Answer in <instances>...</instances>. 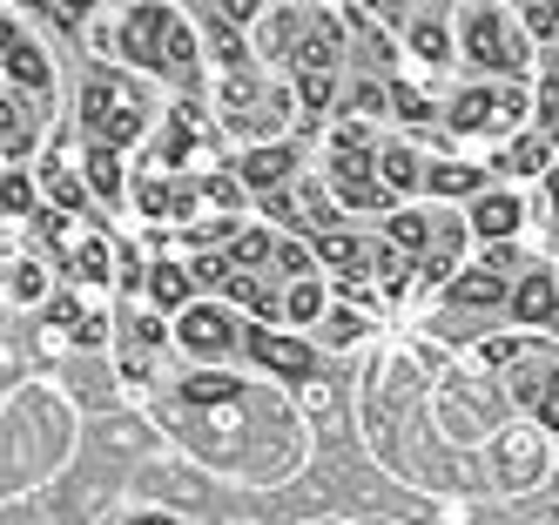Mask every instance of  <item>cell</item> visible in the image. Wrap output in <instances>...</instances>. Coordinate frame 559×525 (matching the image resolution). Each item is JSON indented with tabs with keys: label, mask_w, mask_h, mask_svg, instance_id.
Masks as SVG:
<instances>
[{
	"label": "cell",
	"mask_w": 559,
	"mask_h": 525,
	"mask_svg": "<svg viewBox=\"0 0 559 525\" xmlns=\"http://www.w3.org/2000/svg\"><path fill=\"white\" fill-rule=\"evenodd\" d=\"M297 169V155L284 148V142H276V148H257V155H243V182L250 189H270V182H284Z\"/></svg>",
	"instance_id": "11"
},
{
	"label": "cell",
	"mask_w": 559,
	"mask_h": 525,
	"mask_svg": "<svg viewBox=\"0 0 559 525\" xmlns=\"http://www.w3.org/2000/svg\"><path fill=\"white\" fill-rule=\"evenodd\" d=\"M182 344L195 357H229L236 350V323L216 303H195V310H182Z\"/></svg>",
	"instance_id": "5"
},
{
	"label": "cell",
	"mask_w": 559,
	"mask_h": 525,
	"mask_svg": "<svg viewBox=\"0 0 559 525\" xmlns=\"http://www.w3.org/2000/svg\"><path fill=\"white\" fill-rule=\"evenodd\" d=\"M539 115H546V135L559 142V81H546V88H539Z\"/></svg>",
	"instance_id": "32"
},
{
	"label": "cell",
	"mask_w": 559,
	"mask_h": 525,
	"mask_svg": "<svg viewBox=\"0 0 559 525\" xmlns=\"http://www.w3.org/2000/svg\"><path fill=\"white\" fill-rule=\"evenodd\" d=\"M304 102H310V115H324V102H331V74H304Z\"/></svg>",
	"instance_id": "31"
},
{
	"label": "cell",
	"mask_w": 559,
	"mask_h": 525,
	"mask_svg": "<svg viewBox=\"0 0 559 525\" xmlns=\"http://www.w3.org/2000/svg\"><path fill=\"white\" fill-rule=\"evenodd\" d=\"M317 256H324V263H337V270H365V263H384L378 250H365V242H357V236H324V242H317Z\"/></svg>",
	"instance_id": "17"
},
{
	"label": "cell",
	"mask_w": 559,
	"mask_h": 525,
	"mask_svg": "<svg viewBox=\"0 0 559 525\" xmlns=\"http://www.w3.org/2000/svg\"><path fill=\"white\" fill-rule=\"evenodd\" d=\"M88 176H95V189H102V195L122 182V169H115V148H95V155H88Z\"/></svg>",
	"instance_id": "26"
},
{
	"label": "cell",
	"mask_w": 559,
	"mask_h": 525,
	"mask_svg": "<svg viewBox=\"0 0 559 525\" xmlns=\"http://www.w3.org/2000/svg\"><path fill=\"white\" fill-rule=\"evenodd\" d=\"M499 297H506L499 270H486V276H459V283H452V303H499Z\"/></svg>",
	"instance_id": "18"
},
{
	"label": "cell",
	"mask_w": 559,
	"mask_h": 525,
	"mask_svg": "<svg viewBox=\"0 0 559 525\" xmlns=\"http://www.w3.org/2000/svg\"><path fill=\"white\" fill-rule=\"evenodd\" d=\"M506 169H519V176H533V169H546V142L533 135V142H512V155H506Z\"/></svg>",
	"instance_id": "23"
},
{
	"label": "cell",
	"mask_w": 559,
	"mask_h": 525,
	"mask_svg": "<svg viewBox=\"0 0 559 525\" xmlns=\"http://www.w3.org/2000/svg\"><path fill=\"white\" fill-rule=\"evenodd\" d=\"M431 189H438V195H472L478 176H472V169H431Z\"/></svg>",
	"instance_id": "24"
},
{
	"label": "cell",
	"mask_w": 559,
	"mask_h": 525,
	"mask_svg": "<svg viewBox=\"0 0 559 525\" xmlns=\"http://www.w3.org/2000/svg\"><path fill=\"white\" fill-rule=\"evenodd\" d=\"M223 290H229V297H236V303H250V310H263V317H270V310H276V303H270V290H263V283H257V276H250V270H236V276H229V283H223Z\"/></svg>",
	"instance_id": "20"
},
{
	"label": "cell",
	"mask_w": 559,
	"mask_h": 525,
	"mask_svg": "<svg viewBox=\"0 0 559 525\" xmlns=\"http://www.w3.org/2000/svg\"><path fill=\"white\" fill-rule=\"evenodd\" d=\"M276 263H284V270H290V276H304V270H310V256H304V250H297V242H284V250H276Z\"/></svg>",
	"instance_id": "36"
},
{
	"label": "cell",
	"mask_w": 559,
	"mask_h": 525,
	"mask_svg": "<svg viewBox=\"0 0 559 525\" xmlns=\"http://www.w3.org/2000/svg\"><path fill=\"white\" fill-rule=\"evenodd\" d=\"M129 525H176V518H163V512H142V518H129Z\"/></svg>",
	"instance_id": "37"
},
{
	"label": "cell",
	"mask_w": 559,
	"mask_h": 525,
	"mask_svg": "<svg viewBox=\"0 0 559 525\" xmlns=\"http://www.w3.org/2000/svg\"><path fill=\"white\" fill-rule=\"evenodd\" d=\"M276 210H284L290 223H304V229H317V223H331V216H337L331 202H324V189H317V182H304L297 195H284V202H276Z\"/></svg>",
	"instance_id": "16"
},
{
	"label": "cell",
	"mask_w": 559,
	"mask_h": 525,
	"mask_svg": "<svg viewBox=\"0 0 559 525\" xmlns=\"http://www.w3.org/2000/svg\"><path fill=\"white\" fill-rule=\"evenodd\" d=\"M297 61H304V74H331V61H337V27H331V14L310 21V34L297 40Z\"/></svg>",
	"instance_id": "10"
},
{
	"label": "cell",
	"mask_w": 559,
	"mask_h": 525,
	"mask_svg": "<svg viewBox=\"0 0 559 525\" xmlns=\"http://www.w3.org/2000/svg\"><path fill=\"white\" fill-rule=\"evenodd\" d=\"M8 216H27V176L21 169L8 176Z\"/></svg>",
	"instance_id": "34"
},
{
	"label": "cell",
	"mask_w": 559,
	"mask_h": 525,
	"mask_svg": "<svg viewBox=\"0 0 559 525\" xmlns=\"http://www.w3.org/2000/svg\"><path fill=\"white\" fill-rule=\"evenodd\" d=\"M465 55H472L478 68H506V74L526 68V48L506 34V14H492V8H472V14H465Z\"/></svg>",
	"instance_id": "4"
},
{
	"label": "cell",
	"mask_w": 559,
	"mask_h": 525,
	"mask_svg": "<svg viewBox=\"0 0 559 525\" xmlns=\"http://www.w3.org/2000/svg\"><path fill=\"white\" fill-rule=\"evenodd\" d=\"M519 397L539 411L546 431H559V363H526V371H519Z\"/></svg>",
	"instance_id": "9"
},
{
	"label": "cell",
	"mask_w": 559,
	"mask_h": 525,
	"mask_svg": "<svg viewBox=\"0 0 559 525\" xmlns=\"http://www.w3.org/2000/svg\"><path fill=\"white\" fill-rule=\"evenodd\" d=\"M526 115V88H465L452 102V129L459 135H499Z\"/></svg>",
	"instance_id": "3"
},
{
	"label": "cell",
	"mask_w": 559,
	"mask_h": 525,
	"mask_svg": "<svg viewBox=\"0 0 559 525\" xmlns=\"http://www.w3.org/2000/svg\"><path fill=\"white\" fill-rule=\"evenodd\" d=\"M391 108L405 115V121H431V102H425L418 88H391Z\"/></svg>",
	"instance_id": "27"
},
{
	"label": "cell",
	"mask_w": 559,
	"mask_h": 525,
	"mask_svg": "<svg viewBox=\"0 0 559 525\" xmlns=\"http://www.w3.org/2000/svg\"><path fill=\"white\" fill-rule=\"evenodd\" d=\"M391 242H405V250H425V216H391Z\"/></svg>",
	"instance_id": "25"
},
{
	"label": "cell",
	"mask_w": 559,
	"mask_h": 525,
	"mask_svg": "<svg viewBox=\"0 0 559 525\" xmlns=\"http://www.w3.org/2000/svg\"><path fill=\"white\" fill-rule=\"evenodd\" d=\"M263 256H276V236H270V229L236 236V242H229V263H236V270H243V263H263Z\"/></svg>",
	"instance_id": "19"
},
{
	"label": "cell",
	"mask_w": 559,
	"mask_h": 525,
	"mask_svg": "<svg viewBox=\"0 0 559 525\" xmlns=\"http://www.w3.org/2000/svg\"><path fill=\"white\" fill-rule=\"evenodd\" d=\"M384 102H391V95L378 88V81H357V88H350V108H357V115H384Z\"/></svg>",
	"instance_id": "28"
},
{
	"label": "cell",
	"mask_w": 559,
	"mask_h": 525,
	"mask_svg": "<svg viewBox=\"0 0 559 525\" xmlns=\"http://www.w3.org/2000/svg\"><path fill=\"white\" fill-rule=\"evenodd\" d=\"M472 229L478 236H512L519 229V202L512 195H478L472 202Z\"/></svg>",
	"instance_id": "12"
},
{
	"label": "cell",
	"mask_w": 559,
	"mask_h": 525,
	"mask_svg": "<svg viewBox=\"0 0 559 525\" xmlns=\"http://www.w3.org/2000/svg\"><path fill=\"white\" fill-rule=\"evenodd\" d=\"M250 357L270 363L276 378H310V350L297 337H276V331H250Z\"/></svg>",
	"instance_id": "7"
},
{
	"label": "cell",
	"mask_w": 559,
	"mask_h": 525,
	"mask_svg": "<svg viewBox=\"0 0 559 525\" xmlns=\"http://www.w3.org/2000/svg\"><path fill=\"white\" fill-rule=\"evenodd\" d=\"M48 182H55V195H61V210H82V189H74V176L48 169Z\"/></svg>",
	"instance_id": "33"
},
{
	"label": "cell",
	"mask_w": 559,
	"mask_h": 525,
	"mask_svg": "<svg viewBox=\"0 0 559 525\" xmlns=\"http://www.w3.org/2000/svg\"><path fill=\"white\" fill-rule=\"evenodd\" d=\"M8 290H14V297H34V290H41V276H34V263H27V256H14V270H8Z\"/></svg>",
	"instance_id": "29"
},
{
	"label": "cell",
	"mask_w": 559,
	"mask_h": 525,
	"mask_svg": "<svg viewBox=\"0 0 559 525\" xmlns=\"http://www.w3.org/2000/svg\"><path fill=\"white\" fill-rule=\"evenodd\" d=\"M378 176L384 189H425V169H418V155L397 142V148H378Z\"/></svg>",
	"instance_id": "14"
},
{
	"label": "cell",
	"mask_w": 559,
	"mask_h": 525,
	"mask_svg": "<svg viewBox=\"0 0 559 525\" xmlns=\"http://www.w3.org/2000/svg\"><path fill=\"white\" fill-rule=\"evenodd\" d=\"M317 310H324V297H317V283H297V290H290V317H317Z\"/></svg>",
	"instance_id": "30"
},
{
	"label": "cell",
	"mask_w": 559,
	"mask_h": 525,
	"mask_svg": "<svg viewBox=\"0 0 559 525\" xmlns=\"http://www.w3.org/2000/svg\"><path fill=\"white\" fill-rule=\"evenodd\" d=\"M48 108L41 88H27V81H8V155H27L34 148V115Z\"/></svg>",
	"instance_id": "6"
},
{
	"label": "cell",
	"mask_w": 559,
	"mask_h": 525,
	"mask_svg": "<svg viewBox=\"0 0 559 525\" xmlns=\"http://www.w3.org/2000/svg\"><path fill=\"white\" fill-rule=\"evenodd\" d=\"M82 129H88L95 148L135 142V135H142V95H135V81L95 68V74H88V95H82Z\"/></svg>",
	"instance_id": "1"
},
{
	"label": "cell",
	"mask_w": 559,
	"mask_h": 525,
	"mask_svg": "<svg viewBox=\"0 0 559 525\" xmlns=\"http://www.w3.org/2000/svg\"><path fill=\"white\" fill-rule=\"evenodd\" d=\"M74 270H82L88 283H108L115 263H108V242H82V256H74Z\"/></svg>",
	"instance_id": "21"
},
{
	"label": "cell",
	"mask_w": 559,
	"mask_h": 525,
	"mask_svg": "<svg viewBox=\"0 0 559 525\" xmlns=\"http://www.w3.org/2000/svg\"><path fill=\"white\" fill-rule=\"evenodd\" d=\"M203 202V182H182V176H163V182H142V216H189Z\"/></svg>",
	"instance_id": "8"
},
{
	"label": "cell",
	"mask_w": 559,
	"mask_h": 525,
	"mask_svg": "<svg viewBox=\"0 0 559 525\" xmlns=\"http://www.w3.org/2000/svg\"><path fill=\"white\" fill-rule=\"evenodd\" d=\"M229 391H236V378H223V371L189 378V384H182V397H189V404H210V397H229Z\"/></svg>",
	"instance_id": "22"
},
{
	"label": "cell",
	"mask_w": 559,
	"mask_h": 525,
	"mask_svg": "<svg viewBox=\"0 0 559 525\" xmlns=\"http://www.w3.org/2000/svg\"><path fill=\"white\" fill-rule=\"evenodd\" d=\"M552 303H559L552 276H526V283H519V290H512V310L526 317V323H546V317H552Z\"/></svg>",
	"instance_id": "15"
},
{
	"label": "cell",
	"mask_w": 559,
	"mask_h": 525,
	"mask_svg": "<svg viewBox=\"0 0 559 525\" xmlns=\"http://www.w3.org/2000/svg\"><path fill=\"white\" fill-rule=\"evenodd\" d=\"M189 283H195V270H176V263H155V270H148V297L163 303V310H189Z\"/></svg>",
	"instance_id": "13"
},
{
	"label": "cell",
	"mask_w": 559,
	"mask_h": 525,
	"mask_svg": "<svg viewBox=\"0 0 559 525\" xmlns=\"http://www.w3.org/2000/svg\"><path fill=\"white\" fill-rule=\"evenodd\" d=\"M552 202H559V182H552Z\"/></svg>",
	"instance_id": "38"
},
{
	"label": "cell",
	"mask_w": 559,
	"mask_h": 525,
	"mask_svg": "<svg viewBox=\"0 0 559 525\" xmlns=\"http://www.w3.org/2000/svg\"><path fill=\"white\" fill-rule=\"evenodd\" d=\"M331 176L344 189L350 210H391V189L384 176H371V155H365V129H344L337 148H331Z\"/></svg>",
	"instance_id": "2"
},
{
	"label": "cell",
	"mask_w": 559,
	"mask_h": 525,
	"mask_svg": "<svg viewBox=\"0 0 559 525\" xmlns=\"http://www.w3.org/2000/svg\"><path fill=\"white\" fill-rule=\"evenodd\" d=\"M526 27H533V34H552V27H559V8H526Z\"/></svg>",
	"instance_id": "35"
}]
</instances>
